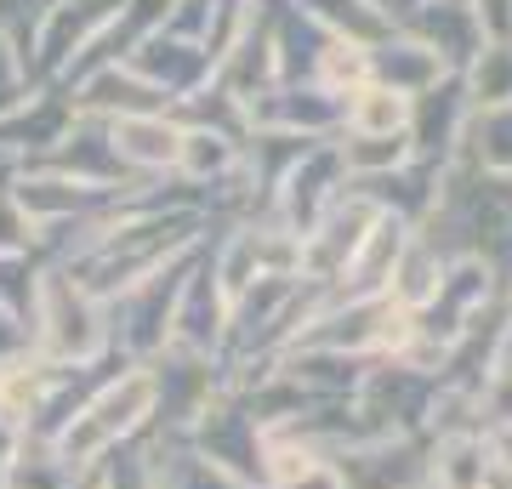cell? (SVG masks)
Masks as SVG:
<instances>
[{"mask_svg":"<svg viewBox=\"0 0 512 489\" xmlns=\"http://www.w3.org/2000/svg\"><path fill=\"white\" fill-rule=\"evenodd\" d=\"M478 410L495 433H512V347L495 359V370L484 376V393H478Z\"/></svg>","mask_w":512,"mask_h":489,"instance_id":"5","label":"cell"},{"mask_svg":"<svg viewBox=\"0 0 512 489\" xmlns=\"http://www.w3.org/2000/svg\"><path fill=\"white\" fill-rule=\"evenodd\" d=\"M478 160H484V171L512 177V109L484 114V126H478Z\"/></svg>","mask_w":512,"mask_h":489,"instance_id":"7","label":"cell"},{"mask_svg":"<svg viewBox=\"0 0 512 489\" xmlns=\"http://www.w3.org/2000/svg\"><path fill=\"white\" fill-rule=\"evenodd\" d=\"M404 120H410V97L393 91V86H365L348 109V126L359 131V137H399Z\"/></svg>","mask_w":512,"mask_h":489,"instance_id":"4","label":"cell"},{"mask_svg":"<svg viewBox=\"0 0 512 489\" xmlns=\"http://www.w3.org/2000/svg\"><path fill=\"white\" fill-rule=\"evenodd\" d=\"M120 137H126V148L137 154V160H177V154H183V137H177V131L143 126V120H126Z\"/></svg>","mask_w":512,"mask_h":489,"instance_id":"8","label":"cell"},{"mask_svg":"<svg viewBox=\"0 0 512 489\" xmlns=\"http://www.w3.org/2000/svg\"><path fill=\"white\" fill-rule=\"evenodd\" d=\"M393 308L404 313H421L427 302H439L444 290V256L433 239H416V245H404L399 251V268H393Z\"/></svg>","mask_w":512,"mask_h":489,"instance_id":"2","label":"cell"},{"mask_svg":"<svg viewBox=\"0 0 512 489\" xmlns=\"http://www.w3.org/2000/svg\"><path fill=\"white\" fill-rule=\"evenodd\" d=\"M285 489H348V472L336 467V461H313L296 484H285Z\"/></svg>","mask_w":512,"mask_h":489,"instance_id":"10","label":"cell"},{"mask_svg":"<svg viewBox=\"0 0 512 489\" xmlns=\"http://www.w3.org/2000/svg\"><path fill=\"white\" fill-rule=\"evenodd\" d=\"M490 444L467 427H444L433 444V489H484Z\"/></svg>","mask_w":512,"mask_h":489,"instance_id":"3","label":"cell"},{"mask_svg":"<svg viewBox=\"0 0 512 489\" xmlns=\"http://www.w3.org/2000/svg\"><path fill=\"white\" fill-rule=\"evenodd\" d=\"M473 91H478L484 109H512V52L507 46L484 52V63H478V74H473Z\"/></svg>","mask_w":512,"mask_h":489,"instance_id":"6","label":"cell"},{"mask_svg":"<svg viewBox=\"0 0 512 489\" xmlns=\"http://www.w3.org/2000/svg\"><path fill=\"white\" fill-rule=\"evenodd\" d=\"M404 160V137H359L348 148V165L353 171H387V165Z\"/></svg>","mask_w":512,"mask_h":489,"instance_id":"9","label":"cell"},{"mask_svg":"<svg viewBox=\"0 0 512 489\" xmlns=\"http://www.w3.org/2000/svg\"><path fill=\"white\" fill-rule=\"evenodd\" d=\"M154 410V376L148 370H137V376H126V381H114L109 393L86 410V416L74 421L69 433H63V461H86V455H97L109 438H120V433H131L137 421Z\"/></svg>","mask_w":512,"mask_h":489,"instance_id":"1","label":"cell"}]
</instances>
